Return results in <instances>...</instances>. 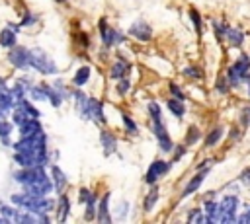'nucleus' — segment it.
Here are the masks:
<instances>
[{"mask_svg":"<svg viewBox=\"0 0 250 224\" xmlns=\"http://www.w3.org/2000/svg\"><path fill=\"white\" fill-rule=\"evenodd\" d=\"M8 60L16 66V68H27L29 66V51L25 47H10V53H8Z\"/></svg>","mask_w":250,"mask_h":224,"instance_id":"obj_7","label":"nucleus"},{"mask_svg":"<svg viewBox=\"0 0 250 224\" xmlns=\"http://www.w3.org/2000/svg\"><path fill=\"white\" fill-rule=\"evenodd\" d=\"M148 113H150V119L152 121H162V117H160V105L158 103L150 101L148 103Z\"/></svg>","mask_w":250,"mask_h":224,"instance_id":"obj_32","label":"nucleus"},{"mask_svg":"<svg viewBox=\"0 0 250 224\" xmlns=\"http://www.w3.org/2000/svg\"><path fill=\"white\" fill-rule=\"evenodd\" d=\"M92 195H94V193H90L88 189H82V191H80V201H88Z\"/></svg>","mask_w":250,"mask_h":224,"instance_id":"obj_43","label":"nucleus"},{"mask_svg":"<svg viewBox=\"0 0 250 224\" xmlns=\"http://www.w3.org/2000/svg\"><path fill=\"white\" fill-rule=\"evenodd\" d=\"M168 109L172 111V115H176V117H184V113H186V107H184V103H182V99H178V97H172V99H168Z\"/></svg>","mask_w":250,"mask_h":224,"instance_id":"obj_22","label":"nucleus"},{"mask_svg":"<svg viewBox=\"0 0 250 224\" xmlns=\"http://www.w3.org/2000/svg\"><path fill=\"white\" fill-rule=\"evenodd\" d=\"M53 177H55V189H57L59 193H62V189L66 187V177H64L62 169L55 166V168H53Z\"/></svg>","mask_w":250,"mask_h":224,"instance_id":"obj_24","label":"nucleus"},{"mask_svg":"<svg viewBox=\"0 0 250 224\" xmlns=\"http://www.w3.org/2000/svg\"><path fill=\"white\" fill-rule=\"evenodd\" d=\"M182 154H184V148H178V150H176V156H174V160H178Z\"/></svg>","mask_w":250,"mask_h":224,"instance_id":"obj_46","label":"nucleus"},{"mask_svg":"<svg viewBox=\"0 0 250 224\" xmlns=\"http://www.w3.org/2000/svg\"><path fill=\"white\" fill-rule=\"evenodd\" d=\"M205 173H207L205 169H203V171H199V173H195V175L191 177V181L186 185V189H184V193H182V195H184V197H188V195H191L193 191H197V189H199V185H201V183H203V179H205Z\"/></svg>","mask_w":250,"mask_h":224,"instance_id":"obj_18","label":"nucleus"},{"mask_svg":"<svg viewBox=\"0 0 250 224\" xmlns=\"http://www.w3.org/2000/svg\"><path fill=\"white\" fill-rule=\"evenodd\" d=\"M170 92L174 93V97H178V99H184V93H182V90H180L176 84H170Z\"/></svg>","mask_w":250,"mask_h":224,"instance_id":"obj_40","label":"nucleus"},{"mask_svg":"<svg viewBox=\"0 0 250 224\" xmlns=\"http://www.w3.org/2000/svg\"><path fill=\"white\" fill-rule=\"evenodd\" d=\"M39 131H41V125H39V121L35 117H29L27 121H23L20 125V134L21 136H29V134H35Z\"/></svg>","mask_w":250,"mask_h":224,"instance_id":"obj_15","label":"nucleus"},{"mask_svg":"<svg viewBox=\"0 0 250 224\" xmlns=\"http://www.w3.org/2000/svg\"><path fill=\"white\" fill-rule=\"evenodd\" d=\"M248 72H250V58L246 55H240L238 60L229 68V82L232 86H236L240 80H244L248 76Z\"/></svg>","mask_w":250,"mask_h":224,"instance_id":"obj_4","label":"nucleus"},{"mask_svg":"<svg viewBox=\"0 0 250 224\" xmlns=\"http://www.w3.org/2000/svg\"><path fill=\"white\" fill-rule=\"evenodd\" d=\"M0 121H2V113H0Z\"/></svg>","mask_w":250,"mask_h":224,"instance_id":"obj_47","label":"nucleus"},{"mask_svg":"<svg viewBox=\"0 0 250 224\" xmlns=\"http://www.w3.org/2000/svg\"><path fill=\"white\" fill-rule=\"evenodd\" d=\"M20 103H21V105H23V107L27 109V113H29L31 117H35V119H39V111H37V109H35V107H33V105H31V103H29L27 99H21Z\"/></svg>","mask_w":250,"mask_h":224,"instance_id":"obj_36","label":"nucleus"},{"mask_svg":"<svg viewBox=\"0 0 250 224\" xmlns=\"http://www.w3.org/2000/svg\"><path fill=\"white\" fill-rule=\"evenodd\" d=\"M88 78H90V68H88V66H80V68L76 70L72 82H74L76 88H80V86H84V84L88 82Z\"/></svg>","mask_w":250,"mask_h":224,"instance_id":"obj_21","label":"nucleus"},{"mask_svg":"<svg viewBox=\"0 0 250 224\" xmlns=\"http://www.w3.org/2000/svg\"><path fill=\"white\" fill-rule=\"evenodd\" d=\"M129 88H131V82H129L127 78H121L119 84H117V93H119V95H125V93L129 92Z\"/></svg>","mask_w":250,"mask_h":224,"instance_id":"obj_33","label":"nucleus"},{"mask_svg":"<svg viewBox=\"0 0 250 224\" xmlns=\"http://www.w3.org/2000/svg\"><path fill=\"white\" fill-rule=\"evenodd\" d=\"M236 208H238V197L234 195H229L221 201L219 205V222H232L234 220V214H236Z\"/></svg>","mask_w":250,"mask_h":224,"instance_id":"obj_6","label":"nucleus"},{"mask_svg":"<svg viewBox=\"0 0 250 224\" xmlns=\"http://www.w3.org/2000/svg\"><path fill=\"white\" fill-rule=\"evenodd\" d=\"M225 37H227V39H229V43H230V45H234V47L242 45V39H244V35H242L238 29H232V27H227Z\"/></svg>","mask_w":250,"mask_h":224,"instance_id":"obj_23","label":"nucleus"},{"mask_svg":"<svg viewBox=\"0 0 250 224\" xmlns=\"http://www.w3.org/2000/svg\"><path fill=\"white\" fill-rule=\"evenodd\" d=\"M100 31H102V39H104L105 45H115V43H121V41H123V35H121L119 31L107 27V23H105L104 19L100 21Z\"/></svg>","mask_w":250,"mask_h":224,"instance_id":"obj_12","label":"nucleus"},{"mask_svg":"<svg viewBox=\"0 0 250 224\" xmlns=\"http://www.w3.org/2000/svg\"><path fill=\"white\" fill-rule=\"evenodd\" d=\"M189 16H191V19H193V25H195V29H197V33L201 31V19H199V14H197V10H189Z\"/></svg>","mask_w":250,"mask_h":224,"instance_id":"obj_39","label":"nucleus"},{"mask_svg":"<svg viewBox=\"0 0 250 224\" xmlns=\"http://www.w3.org/2000/svg\"><path fill=\"white\" fill-rule=\"evenodd\" d=\"M129 68H131V64L123 56H119L117 62L111 66V72L109 74H111V78H125V74L129 72Z\"/></svg>","mask_w":250,"mask_h":224,"instance_id":"obj_16","label":"nucleus"},{"mask_svg":"<svg viewBox=\"0 0 250 224\" xmlns=\"http://www.w3.org/2000/svg\"><path fill=\"white\" fill-rule=\"evenodd\" d=\"M12 203L18 205V206H21L23 210H29V212H35V214H47L49 210L55 208V203L51 199L37 197V195H31V193L14 195L12 197Z\"/></svg>","mask_w":250,"mask_h":224,"instance_id":"obj_1","label":"nucleus"},{"mask_svg":"<svg viewBox=\"0 0 250 224\" xmlns=\"http://www.w3.org/2000/svg\"><path fill=\"white\" fill-rule=\"evenodd\" d=\"M168 171V162H164V160H156V162H152L150 164V168H148V171H146V183H154L160 175H164Z\"/></svg>","mask_w":250,"mask_h":224,"instance_id":"obj_11","label":"nucleus"},{"mask_svg":"<svg viewBox=\"0 0 250 224\" xmlns=\"http://www.w3.org/2000/svg\"><path fill=\"white\" fill-rule=\"evenodd\" d=\"M10 132H12V125L6 123V121H0V136H2V138H8Z\"/></svg>","mask_w":250,"mask_h":224,"instance_id":"obj_37","label":"nucleus"},{"mask_svg":"<svg viewBox=\"0 0 250 224\" xmlns=\"http://www.w3.org/2000/svg\"><path fill=\"white\" fill-rule=\"evenodd\" d=\"M197 138H199L197 127H189V132H188V136H186V144H193Z\"/></svg>","mask_w":250,"mask_h":224,"instance_id":"obj_35","label":"nucleus"},{"mask_svg":"<svg viewBox=\"0 0 250 224\" xmlns=\"http://www.w3.org/2000/svg\"><path fill=\"white\" fill-rule=\"evenodd\" d=\"M88 117L96 123H104L105 117H104V107H102V101L98 99H88Z\"/></svg>","mask_w":250,"mask_h":224,"instance_id":"obj_14","label":"nucleus"},{"mask_svg":"<svg viewBox=\"0 0 250 224\" xmlns=\"http://www.w3.org/2000/svg\"><path fill=\"white\" fill-rule=\"evenodd\" d=\"M221 136H223V129H221V127L213 129V131L207 134V138H205V146H215V144L219 142Z\"/></svg>","mask_w":250,"mask_h":224,"instance_id":"obj_28","label":"nucleus"},{"mask_svg":"<svg viewBox=\"0 0 250 224\" xmlns=\"http://www.w3.org/2000/svg\"><path fill=\"white\" fill-rule=\"evenodd\" d=\"M35 21V16H25V19L21 21V25H29V23H33Z\"/></svg>","mask_w":250,"mask_h":224,"instance_id":"obj_44","label":"nucleus"},{"mask_svg":"<svg viewBox=\"0 0 250 224\" xmlns=\"http://www.w3.org/2000/svg\"><path fill=\"white\" fill-rule=\"evenodd\" d=\"M121 119H123V125L127 127V131H129V132H137V125H135V121H133L127 113H123V115H121Z\"/></svg>","mask_w":250,"mask_h":224,"instance_id":"obj_34","label":"nucleus"},{"mask_svg":"<svg viewBox=\"0 0 250 224\" xmlns=\"http://www.w3.org/2000/svg\"><path fill=\"white\" fill-rule=\"evenodd\" d=\"M205 212H207V220H217L219 218V205L213 201L205 203Z\"/></svg>","mask_w":250,"mask_h":224,"instance_id":"obj_29","label":"nucleus"},{"mask_svg":"<svg viewBox=\"0 0 250 224\" xmlns=\"http://www.w3.org/2000/svg\"><path fill=\"white\" fill-rule=\"evenodd\" d=\"M248 86H250V84H248Z\"/></svg>","mask_w":250,"mask_h":224,"instance_id":"obj_48","label":"nucleus"},{"mask_svg":"<svg viewBox=\"0 0 250 224\" xmlns=\"http://www.w3.org/2000/svg\"><path fill=\"white\" fill-rule=\"evenodd\" d=\"M129 33H131L135 39H139V41H148V39L152 37V29H150V25H148L146 21H135V23L129 27Z\"/></svg>","mask_w":250,"mask_h":224,"instance_id":"obj_10","label":"nucleus"},{"mask_svg":"<svg viewBox=\"0 0 250 224\" xmlns=\"http://www.w3.org/2000/svg\"><path fill=\"white\" fill-rule=\"evenodd\" d=\"M29 117H31V115L27 113V109H25V107H23L21 103H16V109H14V115H12V121H14V123H16L18 127H20V125H21L23 121H27Z\"/></svg>","mask_w":250,"mask_h":224,"instance_id":"obj_19","label":"nucleus"},{"mask_svg":"<svg viewBox=\"0 0 250 224\" xmlns=\"http://www.w3.org/2000/svg\"><path fill=\"white\" fill-rule=\"evenodd\" d=\"M16 181H20L21 185H29V183H39V181H45L49 179L47 173L41 169V168H21L16 175H14Z\"/></svg>","mask_w":250,"mask_h":224,"instance_id":"obj_5","label":"nucleus"},{"mask_svg":"<svg viewBox=\"0 0 250 224\" xmlns=\"http://www.w3.org/2000/svg\"><path fill=\"white\" fill-rule=\"evenodd\" d=\"M240 121H242L244 125H248V123H250V107L242 109V117H240Z\"/></svg>","mask_w":250,"mask_h":224,"instance_id":"obj_41","label":"nucleus"},{"mask_svg":"<svg viewBox=\"0 0 250 224\" xmlns=\"http://www.w3.org/2000/svg\"><path fill=\"white\" fill-rule=\"evenodd\" d=\"M107 195L105 197H102V201H100V206H98V220L100 222H109V208H107Z\"/></svg>","mask_w":250,"mask_h":224,"instance_id":"obj_25","label":"nucleus"},{"mask_svg":"<svg viewBox=\"0 0 250 224\" xmlns=\"http://www.w3.org/2000/svg\"><path fill=\"white\" fill-rule=\"evenodd\" d=\"M47 138L43 134V131L29 134V136H21L16 144L14 150L16 152H25V154H35V156H47Z\"/></svg>","mask_w":250,"mask_h":224,"instance_id":"obj_2","label":"nucleus"},{"mask_svg":"<svg viewBox=\"0 0 250 224\" xmlns=\"http://www.w3.org/2000/svg\"><path fill=\"white\" fill-rule=\"evenodd\" d=\"M127 208H129V205H127V203H121V205H119V212H117V216L123 218V216L127 214Z\"/></svg>","mask_w":250,"mask_h":224,"instance_id":"obj_42","label":"nucleus"},{"mask_svg":"<svg viewBox=\"0 0 250 224\" xmlns=\"http://www.w3.org/2000/svg\"><path fill=\"white\" fill-rule=\"evenodd\" d=\"M29 66H33L35 70H39L43 74H55L57 72V64L41 49H31L29 51Z\"/></svg>","mask_w":250,"mask_h":224,"instance_id":"obj_3","label":"nucleus"},{"mask_svg":"<svg viewBox=\"0 0 250 224\" xmlns=\"http://www.w3.org/2000/svg\"><path fill=\"white\" fill-rule=\"evenodd\" d=\"M100 138H102V146H104V154H105V156H109V154H113V152H115V148H117V140H115V136L104 131Z\"/></svg>","mask_w":250,"mask_h":224,"instance_id":"obj_17","label":"nucleus"},{"mask_svg":"<svg viewBox=\"0 0 250 224\" xmlns=\"http://www.w3.org/2000/svg\"><path fill=\"white\" fill-rule=\"evenodd\" d=\"M238 222H250V208H248V212H246L244 216H240V218H238Z\"/></svg>","mask_w":250,"mask_h":224,"instance_id":"obj_45","label":"nucleus"},{"mask_svg":"<svg viewBox=\"0 0 250 224\" xmlns=\"http://www.w3.org/2000/svg\"><path fill=\"white\" fill-rule=\"evenodd\" d=\"M68 197L66 195H61V199H59V208H57V220L59 222H64L66 220V216H68Z\"/></svg>","mask_w":250,"mask_h":224,"instance_id":"obj_20","label":"nucleus"},{"mask_svg":"<svg viewBox=\"0 0 250 224\" xmlns=\"http://www.w3.org/2000/svg\"><path fill=\"white\" fill-rule=\"evenodd\" d=\"M74 99H76V107L80 109L82 117H88V99H86V95L82 92H76L74 93Z\"/></svg>","mask_w":250,"mask_h":224,"instance_id":"obj_27","label":"nucleus"},{"mask_svg":"<svg viewBox=\"0 0 250 224\" xmlns=\"http://www.w3.org/2000/svg\"><path fill=\"white\" fill-rule=\"evenodd\" d=\"M184 74L189 76V78H201V70H197V66H188L184 70Z\"/></svg>","mask_w":250,"mask_h":224,"instance_id":"obj_38","label":"nucleus"},{"mask_svg":"<svg viewBox=\"0 0 250 224\" xmlns=\"http://www.w3.org/2000/svg\"><path fill=\"white\" fill-rule=\"evenodd\" d=\"M14 160L21 168H41L47 164V156H35V154H25V152H16Z\"/></svg>","mask_w":250,"mask_h":224,"instance_id":"obj_8","label":"nucleus"},{"mask_svg":"<svg viewBox=\"0 0 250 224\" xmlns=\"http://www.w3.org/2000/svg\"><path fill=\"white\" fill-rule=\"evenodd\" d=\"M94 216H98V212H96V195H92V197L86 201V218L92 220Z\"/></svg>","mask_w":250,"mask_h":224,"instance_id":"obj_31","label":"nucleus"},{"mask_svg":"<svg viewBox=\"0 0 250 224\" xmlns=\"http://www.w3.org/2000/svg\"><path fill=\"white\" fill-rule=\"evenodd\" d=\"M152 123H154L152 129H154V134H156V138H158L160 148H162L164 152H170V150L174 148V144H172V140H170V136H168V132H166V127L162 125V121H152Z\"/></svg>","mask_w":250,"mask_h":224,"instance_id":"obj_9","label":"nucleus"},{"mask_svg":"<svg viewBox=\"0 0 250 224\" xmlns=\"http://www.w3.org/2000/svg\"><path fill=\"white\" fill-rule=\"evenodd\" d=\"M23 187H25V193H31V195H37V197H45L53 189V185H51L49 179L39 181V183H29V185H23Z\"/></svg>","mask_w":250,"mask_h":224,"instance_id":"obj_13","label":"nucleus"},{"mask_svg":"<svg viewBox=\"0 0 250 224\" xmlns=\"http://www.w3.org/2000/svg\"><path fill=\"white\" fill-rule=\"evenodd\" d=\"M156 201H158V189L154 187V189L148 191V195H146V199H145V210H152V206H154Z\"/></svg>","mask_w":250,"mask_h":224,"instance_id":"obj_30","label":"nucleus"},{"mask_svg":"<svg viewBox=\"0 0 250 224\" xmlns=\"http://www.w3.org/2000/svg\"><path fill=\"white\" fill-rule=\"evenodd\" d=\"M0 45L2 47H14L16 45V33L12 31V27L0 31Z\"/></svg>","mask_w":250,"mask_h":224,"instance_id":"obj_26","label":"nucleus"}]
</instances>
